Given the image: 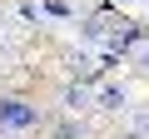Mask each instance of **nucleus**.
<instances>
[{"label": "nucleus", "instance_id": "f03ea898", "mask_svg": "<svg viewBox=\"0 0 149 139\" xmlns=\"http://www.w3.org/2000/svg\"><path fill=\"white\" fill-rule=\"evenodd\" d=\"M124 104H129V90H124V85H100V90H95V109H104V114H119Z\"/></svg>", "mask_w": 149, "mask_h": 139}, {"label": "nucleus", "instance_id": "423d86ee", "mask_svg": "<svg viewBox=\"0 0 149 139\" xmlns=\"http://www.w3.org/2000/svg\"><path fill=\"white\" fill-rule=\"evenodd\" d=\"M129 134L134 139H149V109H134L129 114Z\"/></svg>", "mask_w": 149, "mask_h": 139}, {"label": "nucleus", "instance_id": "20e7f679", "mask_svg": "<svg viewBox=\"0 0 149 139\" xmlns=\"http://www.w3.org/2000/svg\"><path fill=\"white\" fill-rule=\"evenodd\" d=\"M124 60H134V65L144 70V75H149V35H144V30H139V40L129 45V55H124Z\"/></svg>", "mask_w": 149, "mask_h": 139}, {"label": "nucleus", "instance_id": "39448f33", "mask_svg": "<svg viewBox=\"0 0 149 139\" xmlns=\"http://www.w3.org/2000/svg\"><path fill=\"white\" fill-rule=\"evenodd\" d=\"M65 65H70V80H90V75H95V65H90V55H70Z\"/></svg>", "mask_w": 149, "mask_h": 139}, {"label": "nucleus", "instance_id": "7ed1b4c3", "mask_svg": "<svg viewBox=\"0 0 149 139\" xmlns=\"http://www.w3.org/2000/svg\"><path fill=\"white\" fill-rule=\"evenodd\" d=\"M90 104H95V95H90L85 85H65V109H70V114H80V109H90Z\"/></svg>", "mask_w": 149, "mask_h": 139}, {"label": "nucleus", "instance_id": "f257e3e1", "mask_svg": "<svg viewBox=\"0 0 149 139\" xmlns=\"http://www.w3.org/2000/svg\"><path fill=\"white\" fill-rule=\"evenodd\" d=\"M0 124H5V129H35L40 124V109H30L25 99H0Z\"/></svg>", "mask_w": 149, "mask_h": 139}, {"label": "nucleus", "instance_id": "0eeeda50", "mask_svg": "<svg viewBox=\"0 0 149 139\" xmlns=\"http://www.w3.org/2000/svg\"><path fill=\"white\" fill-rule=\"evenodd\" d=\"M114 5H139V0H114Z\"/></svg>", "mask_w": 149, "mask_h": 139}]
</instances>
